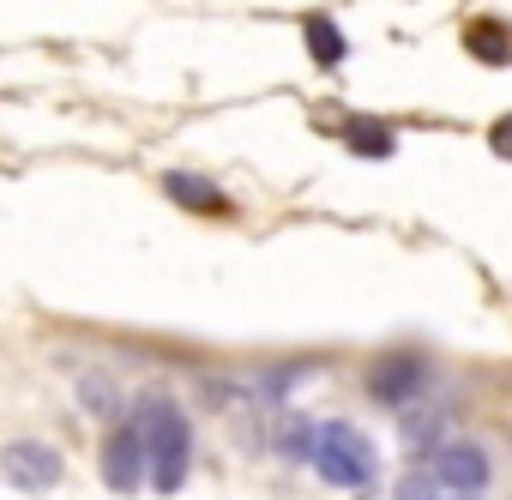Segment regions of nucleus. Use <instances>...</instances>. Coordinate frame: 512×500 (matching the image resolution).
<instances>
[{
    "label": "nucleus",
    "instance_id": "obj_2",
    "mask_svg": "<svg viewBox=\"0 0 512 500\" xmlns=\"http://www.w3.org/2000/svg\"><path fill=\"white\" fill-rule=\"evenodd\" d=\"M314 470L326 488H368L380 476V452L356 422H320L314 428Z\"/></svg>",
    "mask_w": 512,
    "mask_h": 500
},
{
    "label": "nucleus",
    "instance_id": "obj_14",
    "mask_svg": "<svg viewBox=\"0 0 512 500\" xmlns=\"http://www.w3.org/2000/svg\"><path fill=\"white\" fill-rule=\"evenodd\" d=\"M440 500H476V494H440Z\"/></svg>",
    "mask_w": 512,
    "mask_h": 500
},
{
    "label": "nucleus",
    "instance_id": "obj_11",
    "mask_svg": "<svg viewBox=\"0 0 512 500\" xmlns=\"http://www.w3.org/2000/svg\"><path fill=\"white\" fill-rule=\"evenodd\" d=\"M398 440H404V452H416V458H434L440 416H404V422H398Z\"/></svg>",
    "mask_w": 512,
    "mask_h": 500
},
{
    "label": "nucleus",
    "instance_id": "obj_4",
    "mask_svg": "<svg viewBox=\"0 0 512 500\" xmlns=\"http://www.w3.org/2000/svg\"><path fill=\"white\" fill-rule=\"evenodd\" d=\"M428 362L416 356V350H392V356H380L374 368H368V398L374 404H410L422 386H428Z\"/></svg>",
    "mask_w": 512,
    "mask_h": 500
},
{
    "label": "nucleus",
    "instance_id": "obj_7",
    "mask_svg": "<svg viewBox=\"0 0 512 500\" xmlns=\"http://www.w3.org/2000/svg\"><path fill=\"white\" fill-rule=\"evenodd\" d=\"M338 139H344V151H356V157H374V163L398 151V127H392V121H380V115H344Z\"/></svg>",
    "mask_w": 512,
    "mask_h": 500
},
{
    "label": "nucleus",
    "instance_id": "obj_8",
    "mask_svg": "<svg viewBox=\"0 0 512 500\" xmlns=\"http://www.w3.org/2000/svg\"><path fill=\"white\" fill-rule=\"evenodd\" d=\"M163 193H169L181 211H205V217H229V211H235V205H229V193H217L205 175H187V169L163 175Z\"/></svg>",
    "mask_w": 512,
    "mask_h": 500
},
{
    "label": "nucleus",
    "instance_id": "obj_6",
    "mask_svg": "<svg viewBox=\"0 0 512 500\" xmlns=\"http://www.w3.org/2000/svg\"><path fill=\"white\" fill-rule=\"evenodd\" d=\"M103 482L115 494L145 488V434H139V422H115L109 428V440H103Z\"/></svg>",
    "mask_w": 512,
    "mask_h": 500
},
{
    "label": "nucleus",
    "instance_id": "obj_1",
    "mask_svg": "<svg viewBox=\"0 0 512 500\" xmlns=\"http://www.w3.org/2000/svg\"><path fill=\"white\" fill-rule=\"evenodd\" d=\"M139 434H145V476L157 494H175L187 482L193 464V428L169 398H145L139 404Z\"/></svg>",
    "mask_w": 512,
    "mask_h": 500
},
{
    "label": "nucleus",
    "instance_id": "obj_9",
    "mask_svg": "<svg viewBox=\"0 0 512 500\" xmlns=\"http://www.w3.org/2000/svg\"><path fill=\"white\" fill-rule=\"evenodd\" d=\"M464 55L482 67H512V25L506 19H470L464 25Z\"/></svg>",
    "mask_w": 512,
    "mask_h": 500
},
{
    "label": "nucleus",
    "instance_id": "obj_3",
    "mask_svg": "<svg viewBox=\"0 0 512 500\" xmlns=\"http://www.w3.org/2000/svg\"><path fill=\"white\" fill-rule=\"evenodd\" d=\"M0 482L19 494H49L61 482V452L49 440H13L0 446Z\"/></svg>",
    "mask_w": 512,
    "mask_h": 500
},
{
    "label": "nucleus",
    "instance_id": "obj_10",
    "mask_svg": "<svg viewBox=\"0 0 512 500\" xmlns=\"http://www.w3.org/2000/svg\"><path fill=\"white\" fill-rule=\"evenodd\" d=\"M302 43H308V61H314V67H326V73L350 55V43H344L338 19H326V13H308V19H302Z\"/></svg>",
    "mask_w": 512,
    "mask_h": 500
},
{
    "label": "nucleus",
    "instance_id": "obj_13",
    "mask_svg": "<svg viewBox=\"0 0 512 500\" xmlns=\"http://www.w3.org/2000/svg\"><path fill=\"white\" fill-rule=\"evenodd\" d=\"M79 398H85V410H109V404H115L109 380H85V386H79Z\"/></svg>",
    "mask_w": 512,
    "mask_h": 500
},
{
    "label": "nucleus",
    "instance_id": "obj_12",
    "mask_svg": "<svg viewBox=\"0 0 512 500\" xmlns=\"http://www.w3.org/2000/svg\"><path fill=\"white\" fill-rule=\"evenodd\" d=\"M488 151H494L500 163H512V115H500V121L488 127Z\"/></svg>",
    "mask_w": 512,
    "mask_h": 500
},
{
    "label": "nucleus",
    "instance_id": "obj_5",
    "mask_svg": "<svg viewBox=\"0 0 512 500\" xmlns=\"http://www.w3.org/2000/svg\"><path fill=\"white\" fill-rule=\"evenodd\" d=\"M428 470H434V482H440L446 494H482V488H488V452H482L476 440H446V446H434Z\"/></svg>",
    "mask_w": 512,
    "mask_h": 500
}]
</instances>
